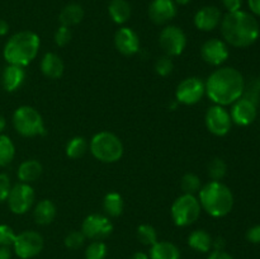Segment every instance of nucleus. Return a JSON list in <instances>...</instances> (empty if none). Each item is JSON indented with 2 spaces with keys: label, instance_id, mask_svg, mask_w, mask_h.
Wrapping results in <instances>:
<instances>
[{
  "label": "nucleus",
  "instance_id": "obj_33",
  "mask_svg": "<svg viewBox=\"0 0 260 259\" xmlns=\"http://www.w3.org/2000/svg\"><path fill=\"white\" fill-rule=\"evenodd\" d=\"M108 248L102 240H94L86 246L85 259H106Z\"/></svg>",
  "mask_w": 260,
  "mask_h": 259
},
{
  "label": "nucleus",
  "instance_id": "obj_24",
  "mask_svg": "<svg viewBox=\"0 0 260 259\" xmlns=\"http://www.w3.org/2000/svg\"><path fill=\"white\" fill-rule=\"evenodd\" d=\"M83 7L80 4H76V3H70V4L65 5L58 14V20H60L61 25H65L69 28L79 24L83 20Z\"/></svg>",
  "mask_w": 260,
  "mask_h": 259
},
{
  "label": "nucleus",
  "instance_id": "obj_7",
  "mask_svg": "<svg viewBox=\"0 0 260 259\" xmlns=\"http://www.w3.org/2000/svg\"><path fill=\"white\" fill-rule=\"evenodd\" d=\"M201 211L202 207L198 198L194 195L183 193L173 202L170 215L175 225L179 228H187L193 225L200 218Z\"/></svg>",
  "mask_w": 260,
  "mask_h": 259
},
{
  "label": "nucleus",
  "instance_id": "obj_38",
  "mask_svg": "<svg viewBox=\"0 0 260 259\" xmlns=\"http://www.w3.org/2000/svg\"><path fill=\"white\" fill-rule=\"evenodd\" d=\"M15 238H17V234L9 225H5V223L0 225V246H8V248L13 246Z\"/></svg>",
  "mask_w": 260,
  "mask_h": 259
},
{
  "label": "nucleus",
  "instance_id": "obj_14",
  "mask_svg": "<svg viewBox=\"0 0 260 259\" xmlns=\"http://www.w3.org/2000/svg\"><path fill=\"white\" fill-rule=\"evenodd\" d=\"M229 45L220 38H210L201 47L203 61L211 66H221L229 58Z\"/></svg>",
  "mask_w": 260,
  "mask_h": 259
},
{
  "label": "nucleus",
  "instance_id": "obj_35",
  "mask_svg": "<svg viewBox=\"0 0 260 259\" xmlns=\"http://www.w3.org/2000/svg\"><path fill=\"white\" fill-rule=\"evenodd\" d=\"M86 238L84 236V234L81 233V230H73L65 236V240H63V244L68 249H71V250H75V249L81 248L85 243Z\"/></svg>",
  "mask_w": 260,
  "mask_h": 259
},
{
  "label": "nucleus",
  "instance_id": "obj_26",
  "mask_svg": "<svg viewBox=\"0 0 260 259\" xmlns=\"http://www.w3.org/2000/svg\"><path fill=\"white\" fill-rule=\"evenodd\" d=\"M109 17L117 24H124L131 18L132 9L127 0H112L108 5Z\"/></svg>",
  "mask_w": 260,
  "mask_h": 259
},
{
  "label": "nucleus",
  "instance_id": "obj_28",
  "mask_svg": "<svg viewBox=\"0 0 260 259\" xmlns=\"http://www.w3.org/2000/svg\"><path fill=\"white\" fill-rule=\"evenodd\" d=\"M89 149V144L85 137L75 136L70 139L66 144L65 152L70 159H80L86 154Z\"/></svg>",
  "mask_w": 260,
  "mask_h": 259
},
{
  "label": "nucleus",
  "instance_id": "obj_10",
  "mask_svg": "<svg viewBox=\"0 0 260 259\" xmlns=\"http://www.w3.org/2000/svg\"><path fill=\"white\" fill-rule=\"evenodd\" d=\"M206 95V85L202 79L197 76L185 78L180 81L175 90V101L184 106H193L202 101Z\"/></svg>",
  "mask_w": 260,
  "mask_h": 259
},
{
  "label": "nucleus",
  "instance_id": "obj_8",
  "mask_svg": "<svg viewBox=\"0 0 260 259\" xmlns=\"http://www.w3.org/2000/svg\"><path fill=\"white\" fill-rule=\"evenodd\" d=\"M159 45L169 57H177L184 52L187 47V36L178 25H165L159 36Z\"/></svg>",
  "mask_w": 260,
  "mask_h": 259
},
{
  "label": "nucleus",
  "instance_id": "obj_5",
  "mask_svg": "<svg viewBox=\"0 0 260 259\" xmlns=\"http://www.w3.org/2000/svg\"><path fill=\"white\" fill-rule=\"evenodd\" d=\"M89 150L98 161L113 164L123 156L124 147L119 137L113 132L101 131L91 137Z\"/></svg>",
  "mask_w": 260,
  "mask_h": 259
},
{
  "label": "nucleus",
  "instance_id": "obj_18",
  "mask_svg": "<svg viewBox=\"0 0 260 259\" xmlns=\"http://www.w3.org/2000/svg\"><path fill=\"white\" fill-rule=\"evenodd\" d=\"M222 20V13L215 5H206L194 14V25L202 32H211L220 25Z\"/></svg>",
  "mask_w": 260,
  "mask_h": 259
},
{
  "label": "nucleus",
  "instance_id": "obj_47",
  "mask_svg": "<svg viewBox=\"0 0 260 259\" xmlns=\"http://www.w3.org/2000/svg\"><path fill=\"white\" fill-rule=\"evenodd\" d=\"M131 259H150L149 255L146 253H142V251H137L134 255L131 256Z\"/></svg>",
  "mask_w": 260,
  "mask_h": 259
},
{
  "label": "nucleus",
  "instance_id": "obj_11",
  "mask_svg": "<svg viewBox=\"0 0 260 259\" xmlns=\"http://www.w3.org/2000/svg\"><path fill=\"white\" fill-rule=\"evenodd\" d=\"M43 245L45 241L41 234L37 231L27 230L18 234L13 244V249L20 259H32L42 251Z\"/></svg>",
  "mask_w": 260,
  "mask_h": 259
},
{
  "label": "nucleus",
  "instance_id": "obj_45",
  "mask_svg": "<svg viewBox=\"0 0 260 259\" xmlns=\"http://www.w3.org/2000/svg\"><path fill=\"white\" fill-rule=\"evenodd\" d=\"M0 259H12V251L8 246H0Z\"/></svg>",
  "mask_w": 260,
  "mask_h": 259
},
{
  "label": "nucleus",
  "instance_id": "obj_39",
  "mask_svg": "<svg viewBox=\"0 0 260 259\" xmlns=\"http://www.w3.org/2000/svg\"><path fill=\"white\" fill-rule=\"evenodd\" d=\"M12 183H10L9 175L5 173H0V202H4L8 200L10 189H12Z\"/></svg>",
  "mask_w": 260,
  "mask_h": 259
},
{
  "label": "nucleus",
  "instance_id": "obj_43",
  "mask_svg": "<svg viewBox=\"0 0 260 259\" xmlns=\"http://www.w3.org/2000/svg\"><path fill=\"white\" fill-rule=\"evenodd\" d=\"M248 5L250 8L253 15L260 17V0H248Z\"/></svg>",
  "mask_w": 260,
  "mask_h": 259
},
{
  "label": "nucleus",
  "instance_id": "obj_42",
  "mask_svg": "<svg viewBox=\"0 0 260 259\" xmlns=\"http://www.w3.org/2000/svg\"><path fill=\"white\" fill-rule=\"evenodd\" d=\"M207 259H234L233 256L229 253H226L225 250H213L212 253H210V255L207 256Z\"/></svg>",
  "mask_w": 260,
  "mask_h": 259
},
{
  "label": "nucleus",
  "instance_id": "obj_15",
  "mask_svg": "<svg viewBox=\"0 0 260 259\" xmlns=\"http://www.w3.org/2000/svg\"><path fill=\"white\" fill-rule=\"evenodd\" d=\"M231 121L238 126H249L253 123L258 116V106L249 99L241 96L240 99L231 104Z\"/></svg>",
  "mask_w": 260,
  "mask_h": 259
},
{
  "label": "nucleus",
  "instance_id": "obj_44",
  "mask_svg": "<svg viewBox=\"0 0 260 259\" xmlns=\"http://www.w3.org/2000/svg\"><path fill=\"white\" fill-rule=\"evenodd\" d=\"M225 246H226V241L223 238L218 236V238L213 239V241H212L213 250H223V249H225Z\"/></svg>",
  "mask_w": 260,
  "mask_h": 259
},
{
  "label": "nucleus",
  "instance_id": "obj_37",
  "mask_svg": "<svg viewBox=\"0 0 260 259\" xmlns=\"http://www.w3.org/2000/svg\"><path fill=\"white\" fill-rule=\"evenodd\" d=\"M71 29L69 27H65V25H60V27L56 29L55 36H53V41H55L56 46L58 47H65L66 45H69L71 41Z\"/></svg>",
  "mask_w": 260,
  "mask_h": 259
},
{
  "label": "nucleus",
  "instance_id": "obj_41",
  "mask_svg": "<svg viewBox=\"0 0 260 259\" xmlns=\"http://www.w3.org/2000/svg\"><path fill=\"white\" fill-rule=\"evenodd\" d=\"M222 5L228 13L238 12L241 9V5H243V0H222Z\"/></svg>",
  "mask_w": 260,
  "mask_h": 259
},
{
  "label": "nucleus",
  "instance_id": "obj_36",
  "mask_svg": "<svg viewBox=\"0 0 260 259\" xmlns=\"http://www.w3.org/2000/svg\"><path fill=\"white\" fill-rule=\"evenodd\" d=\"M173 69H174V63H173L172 57L164 55L161 57H159L155 62V71L159 76H169L173 73Z\"/></svg>",
  "mask_w": 260,
  "mask_h": 259
},
{
  "label": "nucleus",
  "instance_id": "obj_23",
  "mask_svg": "<svg viewBox=\"0 0 260 259\" xmlns=\"http://www.w3.org/2000/svg\"><path fill=\"white\" fill-rule=\"evenodd\" d=\"M150 259H180V250L175 244L170 241L157 240L150 248Z\"/></svg>",
  "mask_w": 260,
  "mask_h": 259
},
{
  "label": "nucleus",
  "instance_id": "obj_25",
  "mask_svg": "<svg viewBox=\"0 0 260 259\" xmlns=\"http://www.w3.org/2000/svg\"><path fill=\"white\" fill-rule=\"evenodd\" d=\"M212 241L213 238L211 234L202 229L192 231L188 236V245L198 253H208L212 249Z\"/></svg>",
  "mask_w": 260,
  "mask_h": 259
},
{
  "label": "nucleus",
  "instance_id": "obj_9",
  "mask_svg": "<svg viewBox=\"0 0 260 259\" xmlns=\"http://www.w3.org/2000/svg\"><path fill=\"white\" fill-rule=\"evenodd\" d=\"M35 198L36 193L32 185L19 182L13 185L7 201L9 210L14 215H24L32 208Z\"/></svg>",
  "mask_w": 260,
  "mask_h": 259
},
{
  "label": "nucleus",
  "instance_id": "obj_19",
  "mask_svg": "<svg viewBox=\"0 0 260 259\" xmlns=\"http://www.w3.org/2000/svg\"><path fill=\"white\" fill-rule=\"evenodd\" d=\"M25 80L24 68L18 65H10L8 63L7 68L3 70L2 74V85L9 93L18 90L23 85Z\"/></svg>",
  "mask_w": 260,
  "mask_h": 259
},
{
  "label": "nucleus",
  "instance_id": "obj_49",
  "mask_svg": "<svg viewBox=\"0 0 260 259\" xmlns=\"http://www.w3.org/2000/svg\"><path fill=\"white\" fill-rule=\"evenodd\" d=\"M174 2L177 5H187L189 4L190 0H174Z\"/></svg>",
  "mask_w": 260,
  "mask_h": 259
},
{
  "label": "nucleus",
  "instance_id": "obj_31",
  "mask_svg": "<svg viewBox=\"0 0 260 259\" xmlns=\"http://www.w3.org/2000/svg\"><path fill=\"white\" fill-rule=\"evenodd\" d=\"M180 187L185 195H196L202 188V183H201L200 177L197 174L187 173V174L183 175L182 180H180Z\"/></svg>",
  "mask_w": 260,
  "mask_h": 259
},
{
  "label": "nucleus",
  "instance_id": "obj_13",
  "mask_svg": "<svg viewBox=\"0 0 260 259\" xmlns=\"http://www.w3.org/2000/svg\"><path fill=\"white\" fill-rule=\"evenodd\" d=\"M113 231V225L108 216L101 213H91L84 218L81 223V233L90 240H103Z\"/></svg>",
  "mask_w": 260,
  "mask_h": 259
},
{
  "label": "nucleus",
  "instance_id": "obj_34",
  "mask_svg": "<svg viewBox=\"0 0 260 259\" xmlns=\"http://www.w3.org/2000/svg\"><path fill=\"white\" fill-rule=\"evenodd\" d=\"M243 96L258 106L260 103V76L251 78L248 83H245Z\"/></svg>",
  "mask_w": 260,
  "mask_h": 259
},
{
  "label": "nucleus",
  "instance_id": "obj_17",
  "mask_svg": "<svg viewBox=\"0 0 260 259\" xmlns=\"http://www.w3.org/2000/svg\"><path fill=\"white\" fill-rule=\"evenodd\" d=\"M177 15L174 0H152L149 7V18L157 25L168 24Z\"/></svg>",
  "mask_w": 260,
  "mask_h": 259
},
{
  "label": "nucleus",
  "instance_id": "obj_22",
  "mask_svg": "<svg viewBox=\"0 0 260 259\" xmlns=\"http://www.w3.org/2000/svg\"><path fill=\"white\" fill-rule=\"evenodd\" d=\"M42 172H43L42 164H41L38 160L29 159V160H25V161H23L22 164L19 165L17 172V177L20 183H27V184H30V183L36 182V180L42 175Z\"/></svg>",
  "mask_w": 260,
  "mask_h": 259
},
{
  "label": "nucleus",
  "instance_id": "obj_29",
  "mask_svg": "<svg viewBox=\"0 0 260 259\" xmlns=\"http://www.w3.org/2000/svg\"><path fill=\"white\" fill-rule=\"evenodd\" d=\"M15 146L7 135H0V167L4 168L14 160Z\"/></svg>",
  "mask_w": 260,
  "mask_h": 259
},
{
  "label": "nucleus",
  "instance_id": "obj_32",
  "mask_svg": "<svg viewBox=\"0 0 260 259\" xmlns=\"http://www.w3.org/2000/svg\"><path fill=\"white\" fill-rule=\"evenodd\" d=\"M137 239L144 245L152 246L157 241V233L154 226L149 223H142L137 228Z\"/></svg>",
  "mask_w": 260,
  "mask_h": 259
},
{
  "label": "nucleus",
  "instance_id": "obj_40",
  "mask_svg": "<svg viewBox=\"0 0 260 259\" xmlns=\"http://www.w3.org/2000/svg\"><path fill=\"white\" fill-rule=\"evenodd\" d=\"M246 239L251 244H260V225H254L246 231Z\"/></svg>",
  "mask_w": 260,
  "mask_h": 259
},
{
  "label": "nucleus",
  "instance_id": "obj_48",
  "mask_svg": "<svg viewBox=\"0 0 260 259\" xmlns=\"http://www.w3.org/2000/svg\"><path fill=\"white\" fill-rule=\"evenodd\" d=\"M5 126H7V122H5V118L2 116V114H0V135H2V132L4 131Z\"/></svg>",
  "mask_w": 260,
  "mask_h": 259
},
{
  "label": "nucleus",
  "instance_id": "obj_2",
  "mask_svg": "<svg viewBox=\"0 0 260 259\" xmlns=\"http://www.w3.org/2000/svg\"><path fill=\"white\" fill-rule=\"evenodd\" d=\"M220 25L223 41L236 48L254 45L260 36L259 22L255 15L241 9L223 15Z\"/></svg>",
  "mask_w": 260,
  "mask_h": 259
},
{
  "label": "nucleus",
  "instance_id": "obj_20",
  "mask_svg": "<svg viewBox=\"0 0 260 259\" xmlns=\"http://www.w3.org/2000/svg\"><path fill=\"white\" fill-rule=\"evenodd\" d=\"M40 66L43 75L48 79H52V80L60 79L62 76L63 70H65L62 58L55 52L45 53L42 60H41Z\"/></svg>",
  "mask_w": 260,
  "mask_h": 259
},
{
  "label": "nucleus",
  "instance_id": "obj_4",
  "mask_svg": "<svg viewBox=\"0 0 260 259\" xmlns=\"http://www.w3.org/2000/svg\"><path fill=\"white\" fill-rule=\"evenodd\" d=\"M198 201L207 215L217 218L229 215L235 202L230 188L218 180H211L202 185L198 192Z\"/></svg>",
  "mask_w": 260,
  "mask_h": 259
},
{
  "label": "nucleus",
  "instance_id": "obj_3",
  "mask_svg": "<svg viewBox=\"0 0 260 259\" xmlns=\"http://www.w3.org/2000/svg\"><path fill=\"white\" fill-rule=\"evenodd\" d=\"M40 46L41 40L37 33L32 30H20L7 41L3 56L10 65L25 68L37 57Z\"/></svg>",
  "mask_w": 260,
  "mask_h": 259
},
{
  "label": "nucleus",
  "instance_id": "obj_30",
  "mask_svg": "<svg viewBox=\"0 0 260 259\" xmlns=\"http://www.w3.org/2000/svg\"><path fill=\"white\" fill-rule=\"evenodd\" d=\"M208 177L212 180H218L221 182V179H223L228 173V164L225 163V160L221 159V157H215V159L211 160L208 163Z\"/></svg>",
  "mask_w": 260,
  "mask_h": 259
},
{
  "label": "nucleus",
  "instance_id": "obj_16",
  "mask_svg": "<svg viewBox=\"0 0 260 259\" xmlns=\"http://www.w3.org/2000/svg\"><path fill=\"white\" fill-rule=\"evenodd\" d=\"M114 46L123 56H134L140 51V38L129 27H122L114 35Z\"/></svg>",
  "mask_w": 260,
  "mask_h": 259
},
{
  "label": "nucleus",
  "instance_id": "obj_27",
  "mask_svg": "<svg viewBox=\"0 0 260 259\" xmlns=\"http://www.w3.org/2000/svg\"><path fill=\"white\" fill-rule=\"evenodd\" d=\"M124 208L123 198L118 192H109L103 198V210L108 217H118Z\"/></svg>",
  "mask_w": 260,
  "mask_h": 259
},
{
  "label": "nucleus",
  "instance_id": "obj_6",
  "mask_svg": "<svg viewBox=\"0 0 260 259\" xmlns=\"http://www.w3.org/2000/svg\"><path fill=\"white\" fill-rule=\"evenodd\" d=\"M13 126L23 137H37L46 134L42 116L30 106H20L15 109L13 113Z\"/></svg>",
  "mask_w": 260,
  "mask_h": 259
},
{
  "label": "nucleus",
  "instance_id": "obj_21",
  "mask_svg": "<svg viewBox=\"0 0 260 259\" xmlns=\"http://www.w3.org/2000/svg\"><path fill=\"white\" fill-rule=\"evenodd\" d=\"M57 215L56 205L51 200H41L33 208V218L41 226L50 225Z\"/></svg>",
  "mask_w": 260,
  "mask_h": 259
},
{
  "label": "nucleus",
  "instance_id": "obj_46",
  "mask_svg": "<svg viewBox=\"0 0 260 259\" xmlns=\"http://www.w3.org/2000/svg\"><path fill=\"white\" fill-rule=\"evenodd\" d=\"M8 32H9V24L5 20L0 19V37L3 36H7Z\"/></svg>",
  "mask_w": 260,
  "mask_h": 259
},
{
  "label": "nucleus",
  "instance_id": "obj_12",
  "mask_svg": "<svg viewBox=\"0 0 260 259\" xmlns=\"http://www.w3.org/2000/svg\"><path fill=\"white\" fill-rule=\"evenodd\" d=\"M205 123L208 131L218 137L226 136L233 127L230 112L225 107L217 106V104L207 109L205 116Z\"/></svg>",
  "mask_w": 260,
  "mask_h": 259
},
{
  "label": "nucleus",
  "instance_id": "obj_1",
  "mask_svg": "<svg viewBox=\"0 0 260 259\" xmlns=\"http://www.w3.org/2000/svg\"><path fill=\"white\" fill-rule=\"evenodd\" d=\"M206 95L217 106H231L243 96L245 79L243 74L231 66L216 69L205 81Z\"/></svg>",
  "mask_w": 260,
  "mask_h": 259
}]
</instances>
